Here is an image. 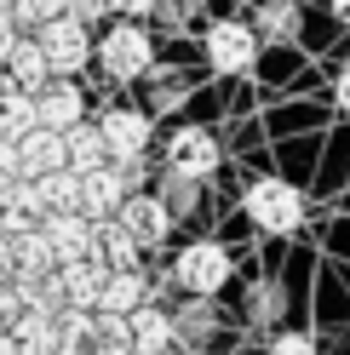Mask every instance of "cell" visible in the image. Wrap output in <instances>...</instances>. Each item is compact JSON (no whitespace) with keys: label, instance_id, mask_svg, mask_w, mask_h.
I'll use <instances>...</instances> for the list:
<instances>
[{"label":"cell","instance_id":"6da1fadb","mask_svg":"<svg viewBox=\"0 0 350 355\" xmlns=\"http://www.w3.org/2000/svg\"><path fill=\"white\" fill-rule=\"evenodd\" d=\"M242 207H247V218L265 235H293L304 224V195L288 184V178H258V184H247Z\"/></svg>","mask_w":350,"mask_h":355},{"label":"cell","instance_id":"7a4b0ae2","mask_svg":"<svg viewBox=\"0 0 350 355\" xmlns=\"http://www.w3.org/2000/svg\"><path fill=\"white\" fill-rule=\"evenodd\" d=\"M133 178H138V161H103L92 172H81V212L103 224V218H115L121 201L133 195Z\"/></svg>","mask_w":350,"mask_h":355},{"label":"cell","instance_id":"3957f363","mask_svg":"<svg viewBox=\"0 0 350 355\" xmlns=\"http://www.w3.org/2000/svg\"><path fill=\"white\" fill-rule=\"evenodd\" d=\"M172 281H178L190 298H212L218 286L230 281V252L218 247V241H190V247L172 258Z\"/></svg>","mask_w":350,"mask_h":355},{"label":"cell","instance_id":"277c9868","mask_svg":"<svg viewBox=\"0 0 350 355\" xmlns=\"http://www.w3.org/2000/svg\"><path fill=\"white\" fill-rule=\"evenodd\" d=\"M98 63H103L109 80H138V75H149V63H156L149 29H138V24H115V29L98 40Z\"/></svg>","mask_w":350,"mask_h":355},{"label":"cell","instance_id":"5b68a950","mask_svg":"<svg viewBox=\"0 0 350 355\" xmlns=\"http://www.w3.org/2000/svg\"><path fill=\"white\" fill-rule=\"evenodd\" d=\"M40 52H47V63H52V75H75V69H86V58H92V35H86V24L81 17H52V24H40Z\"/></svg>","mask_w":350,"mask_h":355},{"label":"cell","instance_id":"8992f818","mask_svg":"<svg viewBox=\"0 0 350 355\" xmlns=\"http://www.w3.org/2000/svg\"><path fill=\"white\" fill-rule=\"evenodd\" d=\"M218 166H224V149H218V138L207 126H178L172 132V144H167V172H178V178H212Z\"/></svg>","mask_w":350,"mask_h":355},{"label":"cell","instance_id":"52a82bcc","mask_svg":"<svg viewBox=\"0 0 350 355\" xmlns=\"http://www.w3.org/2000/svg\"><path fill=\"white\" fill-rule=\"evenodd\" d=\"M115 224H121V230H126V235H133L138 247L149 252V247H161V241L172 235V212H167V201H161V195H149V189H133V195L121 201Z\"/></svg>","mask_w":350,"mask_h":355},{"label":"cell","instance_id":"ba28073f","mask_svg":"<svg viewBox=\"0 0 350 355\" xmlns=\"http://www.w3.org/2000/svg\"><path fill=\"white\" fill-rule=\"evenodd\" d=\"M253 58H258V35H253V24H242V17H224V24L207 29V63H212V69L235 75V69H253Z\"/></svg>","mask_w":350,"mask_h":355},{"label":"cell","instance_id":"9c48e42d","mask_svg":"<svg viewBox=\"0 0 350 355\" xmlns=\"http://www.w3.org/2000/svg\"><path fill=\"white\" fill-rule=\"evenodd\" d=\"M81 121H86V98H81L75 75H52V80L35 92V126L69 132V126H81Z\"/></svg>","mask_w":350,"mask_h":355},{"label":"cell","instance_id":"30bf717a","mask_svg":"<svg viewBox=\"0 0 350 355\" xmlns=\"http://www.w3.org/2000/svg\"><path fill=\"white\" fill-rule=\"evenodd\" d=\"M103 149H109V161H144V149H149V115L144 109H103Z\"/></svg>","mask_w":350,"mask_h":355},{"label":"cell","instance_id":"8fae6325","mask_svg":"<svg viewBox=\"0 0 350 355\" xmlns=\"http://www.w3.org/2000/svg\"><path fill=\"white\" fill-rule=\"evenodd\" d=\"M40 235L52 241V258L58 263L92 258V218H86V212H47V218H40Z\"/></svg>","mask_w":350,"mask_h":355},{"label":"cell","instance_id":"7c38bea8","mask_svg":"<svg viewBox=\"0 0 350 355\" xmlns=\"http://www.w3.org/2000/svg\"><path fill=\"white\" fill-rule=\"evenodd\" d=\"M40 218H47V207H40L35 178H12V184L0 189V230L6 235H29V230H40Z\"/></svg>","mask_w":350,"mask_h":355},{"label":"cell","instance_id":"4fadbf2b","mask_svg":"<svg viewBox=\"0 0 350 355\" xmlns=\"http://www.w3.org/2000/svg\"><path fill=\"white\" fill-rule=\"evenodd\" d=\"M17 166H24V178H47L58 166H69V155H63V132L29 126L24 138H17Z\"/></svg>","mask_w":350,"mask_h":355},{"label":"cell","instance_id":"5bb4252c","mask_svg":"<svg viewBox=\"0 0 350 355\" xmlns=\"http://www.w3.org/2000/svg\"><path fill=\"white\" fill-rule=\"evenodd\" d=\"M126 327H133V355H167L172 344H178L172 315H167L161 304H138L133 315H126Z\"/></svg>","mask_w":350,"mask_h":355},{"label":"cell","instance_id":"9a60e30c","mask_svg":"<svg viewBox=\"0 0 350 355\" xmlns=\"http://www.w3.org/2000/svg\"><path fill=\"white\" fill-rule=\"evenodd\" d=\"M103 263L98 258H75V263H58V286H63V304L69 309H98V286H103Z\"/></svg>","mask_w":350,"mask_h":355},{"label":"cell","instance_id":"2e32d148","mask_svg":"<svg viewBox=\"0 0 350 355\" xmlns=\"http://www.w3.org/2000/svg\"><path fill=\"white\" fill-rule=\"evenodd\" d=\"M138 304H149V281L144 270H109L98 286V309L103 315H133Z\"/></svg>","mask_w":350,"mask_h":355},{"label":"cell","instance_id":"e0dca14e","mask_svg":"<svg viewBox=\"0 0 350 355\" xmlns=\"http://www.w3.org/2000/svg\"><path fill=\"white\" fill-rule=\"evenodd\" d=\"M92 258L103 263V270H138L144 247L115 224V218H103V224H92Z\"/></svg>","mask_w":350,"mask_h":355},{"label":"cell","instance_id":"ac0fdd59","mask_svg":"<svg viewBox=\"0 0 350 355\" xmlns=\"http://www.w3.org/2000/svg\"><path fill=\"white\" fill-rule=\"evenodd\" d=\"M0 69H6L12 86H24V92H40V86L52 80V63H47V52H40V40H24V35H17V46L6 52Z\"/></svg>","mask_w":350,"mask_h":355},{"label":"cell","instance_id":"d6986e66","mask_svg":"<svg viewBox=\"0 0 350 355\" xmlns=\"http://www.w3.org/2000/svg\"><path fill=\"white\" fill-rule=\"evenodd\" d=\"M58 270V258H52V241L29 230V235H17V263H12V281H47Z\"/></svg>","mask_w":350,"mask_h":355},{"label":"cell","instance_id":"ffe728a7","mask_svg":"<svg viewBox=\"0 0 350 355\" xmlns=\"http://www.w3.org/2000/svg\"><path fill=\"white\" fill-rule=\"evenodd\" d=\"M63 155H69V172H92V166H103L109 161V149H103V132L98 126H69L63 132Z\"/></svg>","mask_w":350,"mask_h":355},{"label":"cell","instance_id":"44dd1931","mask_svg":"<svg viewBox=\"0 0 350 355\" xmlns=\"http://www.w3.org/2000/svg\"><path fill=\"white\" fill-rule=\"evenodd\" d=\"M35 189H40V207L47 212H81V172L58 166L47 178H35Z\"/></svg>","mask_w":350,"mask_h":355},{"label":"cell","instance_id":"7402d4cb","mask_svg":"<svg viewBox=\"0 0 350 355\" xmlns=\"http://www.w3.org/2000/svg\"><path fill=\"white\" fill-rule=\"evenodd\" d=\"M29 126H35V92H24V86H6V92H0V138L17 144Z\"/></svg>","mask_w":350,"mask_h":355},{"label":"cell","instance_id":"603a6c76","mask_svg":"<svg viewBox=\"0 0 350 355\" xmlns=\"http://www.w3.org/2000/svg\"><path fill=\"white\" fill-rule=\"evenodd\" d=\"M172 332H178V344H201L212 332V298H190L178 315H172Z\"/></svg>","mask_w":350,"mask_h":355},{"label":"cell","instance_id":"cb8c5ba5","mask_svg":"<svg viewBox=\"0 0 350 355\" xmlns=\"http://www.w3.org/2000/svg\"><path fill=\"white\" fill-rule=\"evenodd\" d=\"M69 12V0H17L12 6V24H52V17Z\"/></svg>","mask_w":350,"mask_h":355},{"label":"cell","instance_id":"d4e9b609","mask_svg":"<svg viewBox=\"0 0 350 355\" xmlns=\"http://www.w3.org/2000/svg\"><path fill=\"white\" fill-rule=\"evenodd\" d=\"M270 355H322L310 332H276L270 338Z\"/></svg>","mask_w":350,"mask_h":355},{"label":"cell","instance_id":"484cf974","mask_svg":"<svg viewBox=\"0 0 350 355\" xmlns=\"http://www.w3.org/2000/svg\"><path fill=\"white\" fill-rule=\"evenodd\" d=\"M24 315V298H17L12 281H0V332H12V321Z\"/></svg>","mask_w":350,"mask_h":355},{"label":"cell","instance_id":"4316f807","mask_svg":"<svg viewBox=\"0 0 350 355\" xmlns=\"http://www.w3.org/2000/svg\"><path fill=\"white\" fill-rule=\"evenodd\" d=\"M12 178H24V166H17V144H6V138H0V189H6Z\"/></svg>","mask_w":350,"mask_h":355},{"label":"cell","instance_id":"83f0119b","mask_svg":"<svg viewBox=\"0 0 350 355\" xmlns=\"http://www.w3.org/2000/svg\"><path fill=\"white\" fill-rule=\"evenodd\" d=\"M156 6H161V0H109V12H126V17H144Z\"/></svg>","mask_w":350,"mask_h":355},{"label":"cell","instance_id":"f1b7e54d","mask_svg":"<svg viewBox=\"0 0 350 355\" xmlns=\"http://www.w3.org/2000/svg\"><path fill=\"white\" fill-rule=\"evenodd\" d=\"M12 46H17V24H12V12H0V63H6Z\"/></svg>","mask_w":350,"mask_h":355},{"label":"cell","instance_id":"f546056e","mask_svg":"<svg viewBox=\"0 0 350 355\" xmlns=\"http://www.w3.org/2000/svg\"><path fill=\"white\" fill-rule=\"evenodd\" d=\"M288 24H293V6H288V12H281V6L265 12V29H288Z\"/></svg>","mask_w":350,"mask_h":355},{"label":"cell","instance_id":"4dcf8cb0","mask_svg":"<svg viewBox=\"0 0 350 355\" xmlns=\"http://www.w3.org/2000/svg\"><path fill=\"white\" fill-rule=\"evenodd\" d=\"M333 98H339V109H344V115H350V69L339 75V86H333Z\"/></svg>","mask_w":350,"mask_h":355},{"label":"cell","instance_id":"1f68e13d","mask_svg":"<svg viewBox=\"0 0 350 355\" xmlns=\"http://www.w3.org/2000/svg\"><path fill=\"white\" fill-rule=\"evenodd\" d=\"M327 6H333V17H339V24H350V0H327Z\"/></svg>","mask_w":350,"mask_h":355},{"label":"cell","instance_id":"d6a6232c","mask_svg":"<svg viewBox=\"0 0 350 355\" xmlns=\"http://www.w3.org/2000/svg\"><path fill=\"white\" fill-rule=\"evenodd\" d=\"M0 355H17V338H12V332H0Z\"/></svg>","mask_w":350,"mask_h":355},{"label":"cell","instance_id":"836d02e7","mask_svg":"<svg viewBox=\"0 0 350 355\" xmlns=\"http://www.w3.org/2000/svg\"><path fill=\"white\" fill-rule=\"evenodd\" d=\"M12 6H17V0H0V12H12Z\"/></svg>","mask_w":350,"mask_h":355},{"label":"cell","instance_id":"e575fe53","mask_svg":"<svg viewBox=\"0 0 350 355\" xmlns=\"http://www.w3.org/2000/svg\"><path fill=\"white\" fill-rule=\"evenodd\" d=\"M6 86H12V80H6V69H0V92H6Z\"/></svg>","mask_w":350,"mask_h":355}]
</instances>
